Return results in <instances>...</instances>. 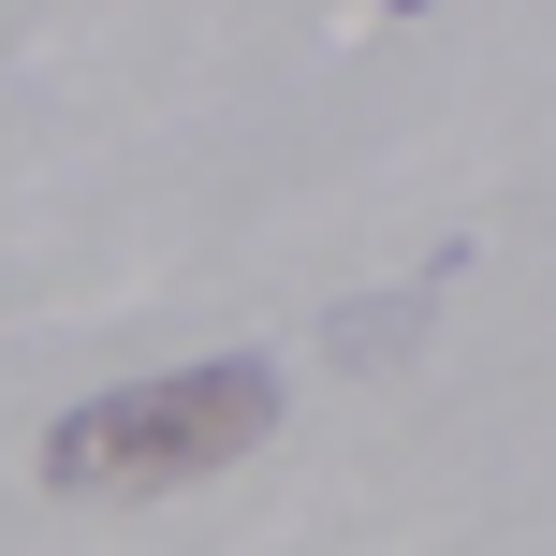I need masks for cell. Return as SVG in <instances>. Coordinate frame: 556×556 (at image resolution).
I'll use <instances>...</instances> for the list:
<instances>
[{
    "mask_svg": "<svg viewBox=\"0 0 556 556\" xmlns=\"http://www.w3.org/2000/svg\"><path fill=\"white\" fill-rule=\"evenodd\" d=\"M264 425H278V366L264 352H205V366H162V381H117V395H88V410H59L45 425V483L59 498L205 483V469H235Z\"/></svg>",
    "mask_w": 556,
    "mask_h": 556,
    "instance_id": "cell-1",
    "label": "cell"
},
{
    "mask_svg": "<svg viewBox=\"0 0 556 556\" xmlns=\"http://www.w3.org/2000/svg\"><path fill=\"white\" fill-rule=\"evenodd\" d=\"M395 15H425V0H395Z\"/></svg>",
    "mask_w": 556,
    "mask_h": 556,
    "instance_id": "cell-2",
    "label": "cell"
}]
</instances>
